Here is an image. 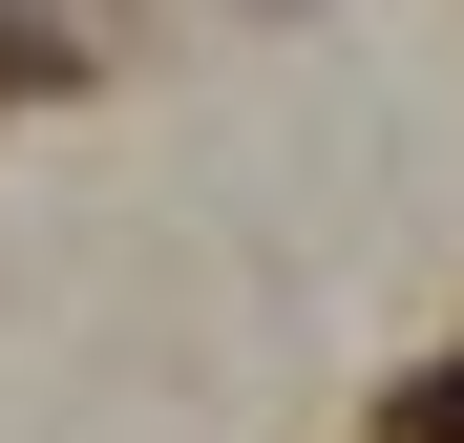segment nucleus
I'll use <instances>...</instances> for the list:
<instances>
[{"instance_id":"f257e3e1","label":"nucleus","mask_w":464,"mask_h":443,"mask_svg":"<svg viewBox=\"0 0 464 443\" xmlns=\"http://www.w3.org/2000/svg\"><path fill=\"white\" fill-rule=\"evenodd\" d=\"M422 443H464V380H443V401H422Z\"/></svg>"}]
</instances>
